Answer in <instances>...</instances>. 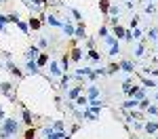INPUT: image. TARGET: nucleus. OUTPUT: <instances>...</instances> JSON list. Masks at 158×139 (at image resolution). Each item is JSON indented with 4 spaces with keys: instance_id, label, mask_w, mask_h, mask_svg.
<instances>
[{
    "instance_id": "obj_32",
    "label": "nucleus",
    "mask_w": 158,
    "mask_h": 139,
    "mask_svg": "<svg viewBox=\"0 0 158 139\" xmlns=\"http://www.w3.org/2000/svg\"><path fill=\"white\" fill-rule=\"evenodd\" d=\"M150 105H152V101L148 99V97H143V99H141L139 103H137V108H139V110H143V112H146V110L150 108Z\"/></svg>"
},
{
    "instance_id": "obj_54",
    "label": "nucleus",
    "mask_w": 158,
    "mask_h": 139,
    "mask_svg": "<svg viewBox=\"0 0 158 139\" xmlns=\"http://www.w3.org/2000/svg\"><path fill=\"white\" fill-rule=\"evenodd\" d=\"M154 137H156V139H158V133H156V135H154Z\"/></svg>"
},
{
    "instance_id": "obj_42",
    "label": "nucleus",
    "mask_w": 158,
    "mask_h": 139,
    "mask_svg": "<svg viewBox=\"0 0 158 139\" xmlns=\"http://www.w3.org/2000/svg\"><path fill=\"white\" fill-rule=\"evenodd\" d=\"M85 44H86V51H89V49H95V38H89V36H86L85 38Z\"/></svg>"
},
{
    "instance_id": "obj_24",
    "label": "nucleus",
    "mask_w": 158,
    "mask_h": 139,
    "mask_svg": "<svg viewBox=\"0 0 158 139\" xmlns=\"http://www.w3.org/2000/svg\"><path fill=\"white\" fill-rule=\"evenodd\" d=\"M85 57L93 59V61H101V53H99V51H95V49H89V51L85 53Z\"/></svg>"
},
{
    "instance_id": "obj_25",
    "label": "nucleus",
    "mask_w": 158,
    "mask_h": 139,
    "mask_svg": "<svg viewBox=\"0 0 158 139\" xmlns=\"http://www.w3.org/2000/svg\"><path fill=\"white\" fill-rule=\"evenodd\" d=\"M110 6H112V2H110V0H99V11H101V15H106V17H108Z\"/></svg>"
},
{
    "instance_id": "obj_48",
    "label": "nucleus",
    "mask_w": 158,
    "mask_h": 139,
    "mask_svg": "<svg viewBox=\"0 0 158 139\" xmlns=\"http://www.w3.org/2000/svg\"><path fill=\"white\" fill-rule=\"evenodd\" d=\"M124 9L133 11V9H135V2H133V0H124Z\"/></svg>"
},
{
    "instance_id": "obj_57",
    "label": "nucleus",
    "mask_w": 158,
    "mask_h": 139,
    "mask_svg": "<svg viewBox=\"0 0 158 139\" xmlns=\"http://www.w3.org/2000/svg\"><path fill=\"white\" fill-rule=\"evenodd\" d=\"M156 44H158V40H156Z\"/></svg>"
},
{
    "instance_id": "obj_21",
    "label": "nucleus",
    "mask_w": 158,
    "mask_h": 139,
    "mask_svg": "<svg viewBox=\"0 0 158 139\" xmlns=\"http://www.w3.org/2000/svg\"><path fill=\"white\" fill-rule=\"evenodd\" d=\"M47 139H72L65 131H51L49 135H47Z\"/></svg>"
},
{
    "instance_id": "obj_53",
    "label": "nucleus",
    "mask_w": 158,
    "mask_h": 139,
    "mask_svg": "<svg viewBox=\"0 0 158 139\" xmlns=\"http://www.w3.org/2000/svg\"><path fill=\"white\" fill-rule=\"evenodd\" d=\"M21 2H23L25 6H27V4H30V2H32V0H21Z\"/></svg>"
},
{
    "instance_id": "obj_7",
    "label": "nucleus",
    "mask_w": 158,
    "mask_h": 139,
    "mask_svg": "<svg viewBox=\"0 0 158 139\" xmlns=\"http://www.w3.org/2000/svg\"><path fill=\"white\" fill-rule=\"evenodd\" d=\"M118 65H120V72H124V74H135V63L131 59H122V61H118Z\"/></svg>"
},
{
    "instance_id": "obj_20",
    "label": "nucleus",
    "mask_w": 158,
    "mask_h": 139,
    "mask_svg": "<svg viewBox=\"0 0 158 139\" xmlns=\"http://www.w3.org/2000/svg\"><path fill=\"white\" fill-rule=\"evenodd\" d=\"M44 23L53 25V27H61V25H63V21H61L59 17H55V15H47V17H44Z\"/></svg>"
},
{
    "instance_id": "obj_2",
    "label": "nucleus",
    "mask_w": 158,
    "mask_h": 139,
    "mask_svg": "<svg viewBox=\"0 0 158 139\" xmlns=\"http://www.w3.org/2000/svg\"><path fill=\"white\" fill-rule=\"evenodd\" d=\"M82 91H85V84H76V87L65 91V97H68V101H76L78 95H82Z\"/></svg>"
},
{
    "instance_id": "obj_18",
    "label": "nucleus",
    "mask_w": 158,
    "mask_h": 139,
    "mask_svg": "<svg viewBox=\"0 0 158 139\" xmlns=\"http://www.w3.org/2000/svg\"><path fill=\"white\" fill-rule=\"evenodd\" d=\"M74 38H78V40H85V38H86V27H85V23H82V21H80V23H76Z\"/></svg>"
},
{
    "instance_id": "obj_46",
    "label": "nucleus",
    "mask_w": 158,
    "mask_h": 139,
    "mask_svg": "<svg viewBox=\"0 0 158 139\" xmlns=\"http://www.w3.org/2000/svg\"><path fill=\"white\" fill-rule=\"evenodd\" d=\"M93 74L99 78V76H106V74H108V70H106V67H97V70H93Z\"/></svg>"
},
{
    "instance_id": "obj_34",
    "label": "nucleus",
    "mask_w": 158,
    "mask_h": 139,
    "mask_svg": "<svg viewBox=\"0 0 158 139\" xmlns=\"http://www.w3.org/2000/svg\"><path fill=\"white\" fill-rule=\"evenodd\" d=\"M108 34H110L108 25H101V27H99V32H97V36H99V40H103V38L108 36Z\"/></svg>"
},
{
    "instance_id": "obj_41",
    "label": "nucleus",
    "mask_w": 158,
    "mask_h": 139,
    "mask_svg": "<svg viewBox=\"0 0 158 139\" xmlns=\"http://www.w3.org/2000/svg\"><path fill=\"white\" fill-rule=\"evenodd\" d=\"M103 42H106V44H108V47H112V44H116V42H118V40H116V38L112 36V34H108V36L103 38Z\"/></svg>"
},
{
    "instance_id": "obj_23",
    "label": "nucleus",
    "mask_w": 158,
    "mask_h": 139,
    "mask_svg": "<svg viewBox=\"0 0 158 139\" xmlns=\"http://www.w3.org/2000/svg\"><path fill=\"white\" fill-rule=\"evenodd\" d=\"M120 13H122V9L118 6V4H112V6H110V11H108V17H110V19H118V17H120Z\"/></svg>"
},
{
    "instance_id": "obj_28",
    "label": "nucleus",
    "mask_w": 158,
    "mask_h": 139,
    "mask_svg": "<svg viewBox=\"0 0 158 139\" xmlns=\"http://www.w3.org/2000/svg\"><path fill=\"white\" fill-rule=\"evenodd\" d=\"M108 55H110V57H118V55H120V42L112 44V47H110V51H108Z\"/></svg>"
},
{
    "instance_id": "obj_16",
    "label": "nucleus",
    "mask_w": 158,
    "mask_h": 139,
    "mask_svg": "<svg viewBox=\"0 0 158 139\" xmlns=\"http://www.w3.org/2000/svg\"><path fill=\"white\" fill-rule=\"evenodd\" d=\"M124 32H127V27H122L120 23H118V25H114V27H112V36L116 38L118 42H120V40H124Z\"/></svg>"
},
{
    "instance_id": "obj_40",
    "label": "nucleus",
    "mask_w": 158,
    "mask_h": 139,
    "mask_svg": "<svg viewBox=\"0 0 158 139\" xmlns=\"http://www.w3.org/2000/svg\"><path fill=\"white\" fill-rule=\"evenodd\" d=\"M143 11H146L148 15H154V13H156V6H154V4H152V2H148L146 6H143Z\"/></svg>"
},
{
    "instance_id": "obj_38",
    "label": "nucleus",
    "mask_w": 158,
    "mask_h": 139,
    "mask_svg": "<svg viewBox=\"0 0 158 139\" xmlns=\"http://www.w3.org/2000/svg\"><path fill=\"white\" fill-rule=\"evenodd\" d=\"M146 114H148V116H158V105H154V103H152V105L146 110Z\"/></svg>"
},
{
    "instance_id": "obj_45",
    "label": "nucleus",
    "mask_w": 158,
    "mask_h": 139,
    "mask_svg": "<svg viewBox=\"0 0 158 139\" xmlns=\"http://www.w3.org/2000/svg\"><path fill=\"white\" fill-rule=\"evenodd\" d=\"M139 25V15H133V19H131V23H129V30H133Z\"/></svg>"
},
{
    "instance_id": "obj_33",
    "label": "nucleus",
    "mask_w": 158,
    "mask_h": 139,
    "mask_svg": "<svg viewBox=\"0 0 158 139\" xmlns=\"http://www.w3.org/2000/svg\"><path fill=\"white\" fill-rule=\"evenodd\" d=\"M76 105H80V108H86V105H89V99H86V95H78V97H76Z\"/></svg>"
},
{
    "instance_id": "obj_10",
    "label": "nucleus",
    "mask_w": 158,
    "mask_h": 139,
    "mask_svg": "<svg viewBox=\"0 0 158 139\" xmlns=\"http://www.w3.org/2000/svg\"><path fill=\"white\" fill-rule=\"evenodd\" d=\"M80 116L86 118L89 122H97V120H99V114H95L93 110H89V108H82V110H80Z\"/></svg>"
},
{
    "instance_id": "obj_8",
    "label": "nucleus",
    "mask_w": 158,
    "mask_h": 139,
    "mask_svg": "<svg viewBox=\"0 0 158 139\" xmlns=\"http://www.w3.org/2000/svg\"><path fill=\"white\" fill-rule=\"evenodd\" d=\"M38 55H40V49H38L36 44H32L30 49L25 51V61H36Z\"/></svg>"
},
{
    "instance_id": "obj_50",
    "label": "nucleus",
    "mask_w": 158,
    "mask_h": 139,
    "mask_svg": "<svg viewBox=\"0 0 158 139\" xmlns=\"http://www.w3.org/2000/svg\"><path fill=\"white\" fill-rule=\"evenodd\" d=\"M4 118H6V114H4V110H2V108H0V122H2V120H4Z\"/></svg>"
},
{
    "instance_id": "obj_1",
    "label": "nucleus",
    "mask_w": 158,
    "mask_h": 139,
    "mask_svg": "<svg viewBox=\"0 0 158 139\" xmlns=\"http://www.w3.org/2000/svg\"><path fill=\"white\" fill-rule=\"evenodd\" d=\"M19 120L17 118H4L2 122H0V139H11V137H17V133H19Z\"/></svg>"
},
{
    "instance_id": "obj_4",
    "label": "nucleus",
    "mask_w": 158,
    "mask_h": 139,
    "mask_svg": "<svg viewBox=\"0 0 158 139\" xmlns=\"http://www.w3.org/2000/svg\"><path fill=\"white\" fill-rule=\"evenodd\" d=\"M99 93H101V91H99V87L95 84V82H91V84L85 88V95H86V99H89V101H91V99H99Z\"/></svg>"
},
{
    "instance_id": "obj_15",
    "label": "nucleus",
    "mask_w": 158,
    "mask_h": 139,
    "mask_svg": "<svg viewBox=\"0 0 158 139\" xmlns=\"http://www.w3.org/2000/svg\"><path fill=\"white\" fill-rule=\"evenodd\" d=\"M143 131H146L148 135L154 137V135L158 133V120H150V122H146V125H143Z\"/></svg>"
},
{
    "instance_id": "obj_51",
    "label": "nucleus",
    "mask_w": 158,
    "mask_h": 139,
    "mask_svg": "<svg viewBox=\"0 0 158 139\" xmlns=\"http://www.w3.org/2000/svg\"><path fill=\"white\" fill-rule=\"evenodd\" d=\"M152 99H154V101H158V91H154V93H152Z\"/></svg>"
},
{
    "instance_id": "obj_26",
    "label": "nucleus",
    "mask_w": 158,
    "mask_h": 139,
    "mask_svg": "<svg viewBox=\"0 0 158 139\" xmlns=\"http://www.w3.org/2000/svg\"><path fill=\"white\" fill-rule=\"evenodd\" d=\"M17 27L21 30V34H23V36H30V25H27V21L19 19V21H17Z\"/></svg>"
},
{
    "instance_id": "obj_52",
    "label": "nucleus",
    "mask_w": 158,
    "mask_h": 139,
    "mask_svg": "<svg viewBox=\"0 0 158 139\" xmlns=\"http://www.w3.org/2000/svg\"><path fill=\"white\" fill-rule=\"evenodd\" d=\"M0 32H6V27H4L2 23H0Z\"/></svg>"
},
{
    "instance_id": "obj_13",
    "label": "nucleus",
    "mask_w": 158,
    "mask_h": 139,
    "mask_svg": "<svg viewBox=\"0 0 158 139\" xmlns=\"http://www.w3.org/2000/svg\"><path fill=\"white\" fill-rule=\"evenodd\" d=\"M82 57H85V51H82V49H78V47H74V49L70 51V61L78 63V61H82Z\"/></svg>"
},
{
    "instance_id": "obj_30",
    "label": "nucleus",
    "mask_w": 158,
    "mask_h": 139,
    "mask_svg": "<svg viewBox=\"0 0 158 139\" xmlns=\"http://www.w3.org/2000/svg\"><path fill=\"white\" fill-rule=\"evenodd\" d=\"M143 53H146V47H143V42H139L137 47H135V59H139V57H143Z\"/></svg>"
},
{
    "instance_id": "obj_5",
    "label": "nucleus",
    "mask_w": 158,
    "mask_h": 139,
    "mask_svg": "<svg viewBox=\"0 0 158 139\" xmlns=\"http://www.w3.org/2000/svg\"><path fill=\"white\" fill-rule=\"evenodd\" d=\"M137 78H139V82H141V87H146V88H154L158 87V82L154 80V78H150V76H143V74H137Z\"/></svg>"
},
{
    "instance_id": "obj_37",
    "label": "nucleus",
    "mask_w": 158,
    "mask_h": 139,
    "mask_svg": "<svg viewBox=\"0 0 158 139\" xmlns=\"http://www.w3.org/2000/svg\"><path fill=\"white\" fill-rule=\"evenodd\" d=\"M131 34H133V40H141V38H143V34H141V30H139V27H133V30H131Z\"/></svg>"
},
{
    "instance_id": "obj_9",
    "label": "nucleus",
    "mask_w": 158,
    "mask_h": 139,
    "mask_svg": "<svg viewBox=\"0 0 158 139\" xmlns=\"http://www.w3.org/2000/svg\"><path fill=\"white\" fill-rule=\"evenodd\" d=\"M61 30H63V34H65V36L74 38V32H76V25L72 23V19H65V21H63V25H61Z\"/></svg>"
},
{
    "instance_id": "obj_49",
    "label": "nucleus",
    "mask_w": 158,
    "mask_h": 139,
    "mask_svg": "<svg viewBox=\"0 0 158 139\" xmlns=\"http://www.w3.org/2000/svg\"><path fill=\"white\" fill-rule=\"evenodd\" d=\"M0 23H2V25H6V23H9V19H6V15H0Z\"/></svg>"
},
{
    "instance_id": "obj_17",
    "label": "nucleus",
    "mask_w": 158,
    "mask_h": 139,
    "mask_svg": "<svg viewBox=\"0 0 158 139\" xmlns=\"http://www.w3.org/2000/svg\"><path fill=\"white\" fill-rule=\"evenodd\" d=\"M25 72H27V74H32V76L42 74V70L36 65V61H25Z\"/></svg>"
},
{
    "instance_id": "obj_3",
    "label": "nucleus",
    "mask_w": 158,
    "mask_h": 139,
    "mask_svg": "<svg viewBox=\"0 0 158 139\" xmlns=\"http://www.w3.org/2000/svg\"><path fill=\"white\" fill-rule=\"evenodd\" d=\"M4 70H6V72H11L15 78H23V72L19 70V65H15V63H13V59L4 61Z\"/></svg>"
},
{
    "instance_id": "obj_44",
    "label": "nucleus",
    "mask_w": 158,
    "mask_h": 139,
    "mask_svg": "<svg viewBox=\"0 0 158 139\" xmlns=\"http://www.w3.org/2000/svg\"><path fill=\"white\" fill-rule=\"evenodd\" d=\"M148 38H150V40H154V42L158 40V32H156V27H152V30L148 32Z\"/></svg>"
},
{
    "instance_id": "obj_14",
    "label": "nucleus",
    "mask_w": 158,
    "mask_h": 139,
    "mask_svg": "<svg viewBox=\"0 0 158 139\" xmlns=\"http://www.w3.org/2000/svg\"><path fill=\"white\" fill-rule=\"evenodd\" d=\"M21 120H23L25 126H32V122H34V116H32V112H30L25 105L21 108Z\"/></svg>"
},
{
    "instance_id": "obj_36",
    "label": "nucleus",
    "mask_w": 158,
    "mask_h": 139,
    "mask_svg": "<svg viewBox=\"0 0 158 139\" xmlns=\"http://www.w3.org/2000/svg\"><path fill=\"white\" fill-rule=\"evenodd\" d=\"M106 70H108V74H116V72H120V65L118 63H110Z\"/></svg>"
},
{
    "instance_id": "obj_27",
    "label": "nucleus",
    "mask_w": 158,
    "mask_h": 139,
    "mask_svg": "<svg viewBox=\"0 0 158 139\" xmlns=\"http://www.w3.org/2000/svg\"><path fill=\"white\" fill-rule=\"evenodd\" d=\"M61 70H63V72H68V70H70V55H68V53H63V55H61Z\"/></svg>"
},
{
    "instance_id": "obj_22",
    "label": "nucleus",
    "mask_w": 158,
    "mask_h": 139,
    "mask_svg": "<svg viewBox=\"0 0 158 139\" xmlns=\"http://www.w3.org/2000/svg\"><path fill=\"white\" fill-rule=\"evenodd\" d=\"M27 25H30V32H32V30H40V27H42V21L38 19L36 15H32V17L27 19Z\"/></svg>"
},
{
    "instance_id": "obj_55",
    "label": "nucleus",
    "mask_w": 158,
    "mask_h": 139,
    "mask_svg": "<svg viewBox=\"0 0 158 139\" xmlns=\"http://www.w3.org/2000/svg\"><path fill=\"white\" fill-rule=\"evenodd\" d=\"M131 139H137V137H135V135H133V137H131Z\"/></svg>"
},
{
    "instance_id": "obj_43",
    "label": "nucleus",
    "mask_w": 158,
    "mask_h": 139,
    "mask_svg": "<svg viewBox=\"0 0 158 139\" xmlns=\"http://www.w3.org/2000/svg\"><path fill=\"white\" fill-rule=\"evenodd\" d=\"M36 47H38V49H49V40H47V38H40Z\"/></svg>"
},
{
    "instance_id": "obj_39",
    "label": "nucleus",
    "mask_w": 158,
    "mask_h": 139,
    "mask_svg": "<svg viewBox=\"0 0 158 139\" xmlns=\"http://www.w3.org/2000/svg\"><path fill=\"white\" fill-rule=\"evenodd\" d=\"M6 19H9V23H15V25H17V21H19L21 17H19L17 13H11V15H6Z\"/></svg>"
},
{
    "instance_id": "obj_29",
    "label": "nucleus",
    "mask_w": 158,
    "mask_h": 139,
    "mask_svg": "<svg viewBox=\"0 0 158 139\" xmlns=\"http://www.w3.org/2000/svg\"><path fill=\"white\" fill-rule=\"evenodd\" d=\"M137 103H139V101H135V99H127L124 103H122V110H137Z\"/></svg>"
},
{
    "instance_id": "obj_6",
    "label": "nucleus",
    "mask_w": 158,
    "mask_h": 139,
    "mask_svg": "<svg viewBox=\"0 0 158 139\" xmlns=\"http://www.w3.org/2000/svg\"><path fill=\"white\" fill-rule=\"evenodd\" d=\"M47 67L51 70V72H49V76H53V78H57V76H61V74H63V70H61L59 61H55V59H51Z\"/></svg>"
},
{
    "instance_id": "obj_35",
    "label": "nucleus",
    "mask_w": 158,
    "mask_h": 139,
    "mask_svg": "<svg viewBox=\"0 0 158 139\" xmlns=\"http://www.w3.org/2000/svg\"><path fill=\"white\" fill-rule=\"evenodd\" d=\"M36 129H32V126H27V131H25V139H38L36 137Z\"/></svg>"
},
{
    "instance_id": "obj_47",
    "label": "nucleus",
    "mask_w": 158,
    "mask_h": 139,
    "mask_svg": "<svg viewBox=\"0 0 158 139\" xmlns=\"http://www.w3.org/2000/svg\"><path fill=\"white\" fill-rule=\"evenodd\" d=\"M53 131H63V120H55L53 122Z\"/></svg>"
},
{
    "instance_id": "obj_11",
    "label": "nucleus",
    "mask_w": 158,
    "mask_h": 139,
    "mask_svg": "<svg viewBox=\"0 0 158 139\" xmlns=\"http://www.w3.org/2000/svg\"><path fill=\"white\" fill-rule=\"evenodd\" d=\"M74 76L68 74V72H63V74L59 76V84H57V88H61V91H68V84H70V80H72Z\"/></svg>"
},
{
    "instance_id": "obj_19",
    "label": "nucleus",
    "mask_w": 158,
    "mask_h": 139,
    "mask_svg": "<svg viewBox=\"0 0 158 139\" xmlns=\"http://www.w3.org/2000/svg\"><path fill=\"white\" fill-rule=\"evenodd\" d=\"M65 11L72 15V21H76V23H80V21H82V13L78 11V9H74V6H65Z\"/></svg>"
},
{
    "instance_id": "obj_58",
    "label": "nucleus",
    "mask_w": 158,
    "mask_h": 139,
    "mask_svg": "<svg viewBox=\"0 0 158 139\" xmlns=\"http://www.w3.org/2000/svg\"><path fill=\"white\" fill-rule=\"evenodd\" d=\"M156 32H158V30H156Z\"/></svg>"
},
{
    "instance_id": "obj_56",
    "label": "nucleus",
    "mask_w": 158,
    "mask_h": 139,
    "mask_svg": "<svg viewBox=\"0 0 158 139\" xmlns=\"http://www.w3.org/2000/svg\"><path fill=\"white\" fill-rule=\"evenodd\" d=\"M2 2H4V0H0V4H2Z\"/></svg>"
},
{
    "instance_id": "obj_12",
    "label": "nucleus",
    "mask_w": 158,
    "mask_h": 139,
    "mask_svg": "<svg viewBox=\"0 0 158 139\" xmlns=\"http://www.w3.org/2000/svg\"><path fill=\"white\" fill-rule=\"evenodd\" d=\"M49 61H51V55H49V53H42V51H40V55H38V59H36V65L40 67V70H44V67L49 65Z\"/></svg>"
},
{
    "instance_id": "obj_31",
    "label": "nucleus",
    "mask_w": 158,
    "mask_h": 139,
    "mask_svg": "<svg viewBox=\"0 0 158 139\" xmlns=\"http://www.w3.org/2000/svg\"><path fill=\"white\" fill-rule=\"evenodd\" d=\"M133 87H135V84H133V80H131V78H127V80L122 82V93H127V95H129Z\"/></svg>"
}]
</instances>
